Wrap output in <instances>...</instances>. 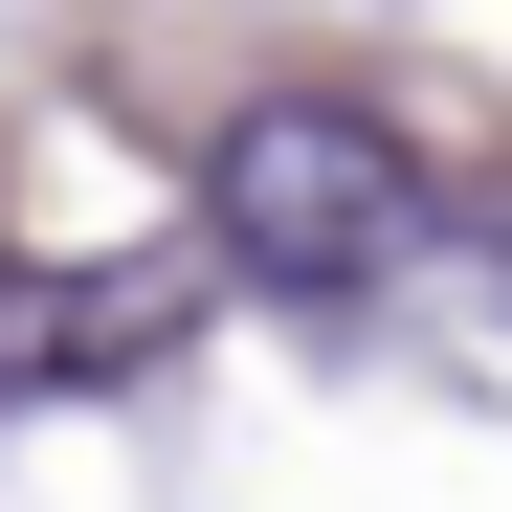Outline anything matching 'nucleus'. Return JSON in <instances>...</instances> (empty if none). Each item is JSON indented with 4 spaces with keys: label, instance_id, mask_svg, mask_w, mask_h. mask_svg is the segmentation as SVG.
<instances>
[{
    "label": "nucleus",
    "instance_id": "1",
    "mask_svg": "<svg viewBox=\"0 0 512 512\" xmlns=\"http://www.w3.org/2000/svg\"><path fill=\"white\" fill-rule=\"evenodd\" d=\"M201 223L245 290H379L423 245V156L357 112V90H245L223 156H201Z\"/></svg>",
    "mask_w": 512,
    "mask_h": 512
}]
</instances>
